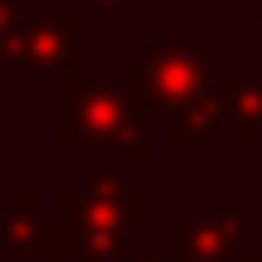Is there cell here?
I'll list each match as a JSON object with an SVG mask.
<instances>
[{"mask_svg": "<svg viewBox=\"0 0 262 262\" xmlns=\"http://www.w3.org/2000/svg\"><path fill=\"white\" fill-rule=\"evenodd\" d=\"M78 15L68 10H44L34 19H19L0 49H5V68L10 73H68L78 63Z\"/></svg>", "mask_w": 262, "mask_h": 262, "instance_id": "277c9868", "label": "cell"}, {"mask_svg": "<svg viewBox=\"0 0 262 262\" xmlns=\"http://www.w3.org/2000/svg\"><path fill=\"white\" fill-rule=\"evenodd\" d=\"M141 204H146V194L126 189L117 180V170H97V175H88L83 189H68L63 194L68 224H78V238L88 248H117L136 228Z\"/></svg>", "mask_w": 262, "mask_h": 262, "instance_id": "3957f363", "label": "cell"}, {"mask_svg": "<svg viewBox=\"0 0 262 262\" xmlns=\"http://www.w3.org/2000/svg\"><path fill=\"white\" fill-rule=\"evenodd\" d=\"M63 141L68 146H112V141H141L136 122V102L122 88H102V83H83L68 78L63 83ZM131 160H141V150L131 146Z\"/></svg>", "mask_w": 262, "mask_h": 262, "instance_id": "7a4b0ae2", "label": "cell"}, {"mask_svg": "<svg viewBox=\"0 0 262 262\" xmlns=\"http://www.w3.org/2000/svg\"><path fill=\"white\" fill-rule=\"evenodd\" d=\"M88 5H93V10H117L122 0H88Z\"/></svg>", "mask_w": 262, "mask_h": 262, "instance_id": "52a82bcc", "label": "cell"}, {"mask_svg": "<svg viewBox=\"0 0 262 262\" xmlns=\"http://www.w3.org/2000/svg\"><path fill=\"white\" fill-rule=\"evenodd\" d=\"M0 68H5V49H0Z\"/></svg>", "mask_w": 262, "mask_h": 262, "instance_id": "ba28073f", "label": "cell"}, {"mask_svg": "<svg viewBox=\"0 0 262 262\" xmlns=\"http://www.w3.org/2000/svg\"><path fill=\"white\" fill-rule=\"evenodd\" d=\"M209 58H214L209 39H170V44H156L150 54L126 63L131 102H141L156 122H170L175 112H185L189 102L204 97Z\"/></svg>", "mask_w": 262, "mask_h": 262, "instance_id": "6da1fadb", "label": "cell"}, {"mask_svg": "<svg viewBox=\"0 0 262 262\" xmlns=\"http://www.w3.org/2000/svg\"><path fill=\"white\" fill-rule=\"evenodd\" d=\"M214 107L219 117H233V131L243 141H253L262 126V83H224L214 93Z\"/></svg>", "mask_w": 262, "mask_h": 262, "instance_id": "5b68a950", "label": "cell"}, {"mask_svg": "<svg viewBox=\"0 0 262 262\" xmlns=\"http://www.w3.org/2000/svg\"><path fill=\"white\" fill-rule=\"evenodd\" d=\"M15 25H19V15H15V0H0V39H5Z\"/></svg>", "mask_w": 262, "mask_h": 262, "instance_id": "8992f818", "label": "cell"}]
</instances>
